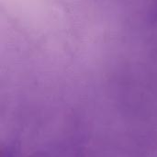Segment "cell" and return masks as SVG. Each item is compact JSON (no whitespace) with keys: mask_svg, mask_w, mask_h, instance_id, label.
<instances>
[{"mask_svg":"<svg viewBox=\"0 0 157 157\" xmlns=\"http://www.w3.org/2000/svg\"><path fill=\"white\" fill-rule=\"evenodd\" d=\"M30 157H50L49 155H44V154H36V155H32V156Z\"/></svg>","mask_w":157,"mask_h":157,"instance_id":"cell-2","label":"cell"},{"mask_svg":"<svg viewBox=\"0 0 157 157\" xmlns=\"http://www.w3.org/2000/svg\"><path fill=\"white\" fill-rule=\"evenodd\" d=\"M1 157H14V149L11 146L1 148Z\"/></svg>","mask_w":157,"mask_h":157,"instance_id":"cell-1","label":"cell"}]
</instances>
